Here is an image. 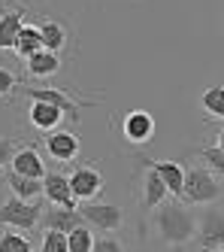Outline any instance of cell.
Listing matches in <instances>:
<instances>
[{"label":"cell","mask_w":224,"mask_h":252,"mask_svg":"<svg viewBox=\"0 0 224 252\" xmlns=\"http://www.w3.org/2000/svg\"><path fill=\"white\" fill-rule=\"evenodd\" d=\"M94 234H91V228L88 225H82V228H76L73 234H67V246H70V252H94Z\"/></svg>","instance_id":"23"},{"label":"cell","mask_w":224,"mask_h":252,"mask_svg":"<svg viewBox=\"0 0 224 252\" xmlns=\"http://www.w3.org/2000/svg\"><path fill=\"white\" fill-rule=\"evenodd\" d=\"M200 106L206 116L224 119V85H209L206 92L200 94Z\"/></svg>","instance_id":"21"},{"label":"cell","mask_w":224,"mask_h":252,"mask_svg":"<svg viewBox=\"0 0 224 252\" xmlns=\"http://www.w3.org/2000/svg\"><path fill=\"white\" fill-rule=\"evenodd\" d=\"M82 219L88 228H97V231H118L124 225V210L115 207V204H100V201H88L79 207Z\"/></svg>","instance_id":"6"},{"label":"cell","mask_w":224,"mask_h":252,"mask_svg":"<svg viewBox=\"0 0 224 252\" xmlns=\"http://www.w3.org/2000/svg\"><path fill=\"white\" fill-rule=\"evenodd\" d=\"M70 189L73 194H76V201H94V197L103 191V173L97 167H91V164H79V167H73L70 173Z\"/></svg>","instance_id":"7"},{"label":"cell","mask_w":224,"mask_h":252,"mask_svg":"<svg viewBox=\"0 0 224 252\" xmlns=\"http://www.w3.org/2000/svg\"><path fill=\"white\" fill-rule=\"evenodd\" d=\"M36 252H70V246H67V234H61V231H43Z\"/></svg>","instance_id":"24"},{"label":"cell","mask_w":224,"mask_h":252,"mask_svg":"<svg viewBox=\"0 0 224 252\" xmlns=\"http://www.w3.org/2000/svg\"><path fill=\"white\" fill-rule=\"evenodd\" d=\"M30 237L22 231H0V252H30Z\"/></svg>","instance_id":"22"},{"label":"cell","mask_w":224,"mask_h":252,"mask_svg":"<svg viewBox=\"0 0 224 252\" xmlns=\"http://www.w3.org/2000/svg\"><path fill=\"white\" fill-rule=\"evenodd\" d=\"M152 222H155V231L161 234V240L173 249L188 246L197 237V219H194V213L188 210L185 201H170V204L164 201L155 210Z\"/></svg>","instance_id":"1"},{"label":"cell","mask_w":224,"mask_h":252,"mask_svg":"<svg viewBox=\"0 0 224 252\" xmlns=\"http://www.w3.org/2000/svg\"><path fill=\"white\" fill-rule=\"evenodd\" d=\"M94 252H124V246L115 237H97L94 240Z\"/></svg>","instance_id":"28"},{"label":"cell","mask_w":224,"mask_h":252,"mask_svg":"<svg viewBox=\"0 0 224 252\" xmlns=\"http://www.w3.org/2000/svg\"><path fill=\"white\" fill-rule=\"evenodd\" d=\"M61 70V55H55V52H36L33 58H28V76L33 79H46V76H55Z\"/></svg>","instance_id":"18"},{"label":"cell","mask_w":224,"mask_h":252,"mask_svg":"<svg viewBox=\"0 0 224 252\" xmlns=\"http://www.w3.org/2000/svg\"><path fill=\"white\" fill-rule=\"evenodd\" d=\"M43 210H46V207H40V201L30 204V201H22V197L12 194V197H6V201L0 204V225L28 234V231H33L36 225H40Z\"/></svg>","instance_id":"3"},{"label":"cell","mask_w":224,"mask_h":252,"mask_svg":"<svg viewBox=\"0 0 224 252\" xmlns=\"http://www.w3.org/2000/svg\"><path fill=\"white\" fill-rule=\"evenodd\" d=\"M215 252H224V249H215Z\"/></svg>","instance_id":"30"},{"label":"cell","mask_w":224,"mask_h":252,"mask_svg":"<svg viewBox=\"0 0 224 252\" xmlns=\"http://www.w3.org/2000/svg\"><path fill=\"white\" fill-rule=\"evenodd\" d=\"M6 186L15 197H22V201H30L36 204L40 197L46 194V186H43V179H28V176H18L15 170H6Z\"/></svg>","instance_id":"15"},{"label":"cell","mask_w":224,"mask_h":252,"mask_svg":"<svg viewBox=\"0 0 224 252\" xmlns=\"http://www.w3.org/2000/svg\"><path fill=\"white\" fill-rule=\"evenodd\" d=\"M15 88H18V76L12 73V70L0 67V97H9Z\"/></svg>","instance_id":"27"},{"label":"cell","mask_w":224,"mask_h":252,"mask_svg":"<svg viewBox=\"0 0 224 252\" xmlns=\"http://www.w3.org/2000/svg\"><path fill=\"white\" fill-rule=\"evenodd\" d=\"M25 12L22 9H12V12H3L0 15V49H15L18 43V33L25 28Z\"/></svg>","instance_id":"17"},{"label":"cell","mask_w":224,"mask_h":252,"mask_svg":"<svg viewBox=\"0 0 224 252\" xmlns=\"http://www.w3.org/2000/svg\"><path fill=\"white\" fill-rule=\"evenodd\" d=\"M215 146H218V149H224V131H218V137H215Z\"/></svg>","instance_id":"29"},{"label":"cell","mask_w":224,"mask_h":252,"mask_svg":"<svg viewBox=\"0 0 224 252\" xmlns=\"http://www.w3.org/2000/svg\"><path fill=\"white\" fill-rule=\"evenodd\" d=\"M9 170H15L18 176H28V179H46V161L40 158L33 146H18V152L12 155V164Z\"/></svg>","instance_id":"11"},{"label":"cell","mask_w":224,"mask_h":252,"mask_svg":"<svg viewBox=\"0 0 224 252\" xmlns=\"http://www.w3.org/2000/svg\"><path fill=\"white\" fill-rule=\"evenodd\" d=\"M221 197V183L209 167H188L185 170V191L182 201L188 207H212Z\"/></svg>","instance_id":"2"},{"label":"cell","mask_w":224,"mask_h":252,"mask_svg":"<svg viewBox=\"0 0 224 252\" xmlns=\"http://www.w3.org/2000/svg\"><path fill=\"white\" fill-rule=\"evenodd\" d=\"M121 134L127 143H134V146H142L155 137V119L152 113L145 110H130L124 119H121Z\"/></svg>","instance_id":"8"},{"label":"cell","mask_w":224,"mask_h":252,"mask_svg":"<svg viewBox=\"0 0 224 252\" xmlns=\"http://www.w3.org/2000/svg\"><path fill=\"white\" fill-rule=\"evenodd\" d=\"M197 246L203 252L224 249V210L206 207L197 219Z\"/></svg>","instance_id":"4"},{"label":"cell","mask_w":224,"mask_h":252,"mask_svg":"<svg viewBox=\"0 0 224 252\" xmlns=\"http://www.w3.org/2000/svg\"><path fill=\"white\" fill-rule=\"evenodd\" d=\"M15 152H18V143L12 137H0V170H9Z\"/></svg>","instance_id":"26"},{"label":"cell","mask_w":224,"mask_h":252,"mask_svg":"<svg viewBox=\"0 0 224 252\" xmlns=\"http://www.w3.org/2000/svg\"><path fill=\"white\" fill-rule=\"evenodd\" d=\"M40 28V37H43V49L46 52H55V55H58V52L67 46V28L61 25V22H55V19H46L43 25H36Z\"/></svg>","instance_id":"19"},{"label":"cell","mask_w":224,"mask_h":252,"mask_svg":"<svg viewBox=\"0 0 224 252\" xmlns=\"http://www.w3.org/2000/svg\"><path fill=\"white\" fill-rule=\"evenodd\" d=\"M197 155L206 161V167L212 173H218V179H224V149H218V146H203Z\"/></svg>","instance_id":"25"},{"label":"cell","mask_w":224,"mask_h":252,"mask_svg":"<svg viewBox=\"0 0 224 252\" xmlns=\"http://www.w3.org/2000/svg\"><path fill=\"white\" fill-rule=\"evenodd\" d=\"M25 94L30 100H43V103H52L70 119H79V110L85 106H94V100H73L64 88H49V85H25Z\"/></svg>","instance_id":"5"},{"label":"cell","mask_w":224,"mask_h":252,"mask_svg":"<svg viewBox=\"0 0 224 252\" xmlns=\"http://www.w3.org/2000/svg\"><path fill=\"white\" fill-rule=\"evenodd\" d=\"M43 146H46L49 158H55V161H73L79 155V137L73 131H52L43 140Z\"/></svg>","instance_id":"12"},{"label":"cell","mask_w":224,"mask_h":252,"mask_svg":"<svg viewBox=\"0 0 224 252\" xmlns=\"http://www.w3.org/2000/svg\"><path fill=\"white\" fill-rule=\"evenodd\" d=\"M167 186L164 179L158 176V170L152 164H145V176H142V210H158L167 201Z\"/></svg>","instance_id":"13"},{"label":"cell","mask_w":224,"mask_h":252,"mask_svg":"<svg viewBox=\"0 0 224 252\" xmlns=\"http://www.w3.org/2000/svg\"><path fill=\"white\" fill-rule=\"evenodd\" d=\"M28 119H30V125H33L36 131H43V134H52V131H55V128L61 125L64 113L58 110V106H52V103L33 100V103H30V113H28Z\"/></svg>","instance_id":"14"},{"label":"cell","mask_w":224,"mask_h":252,"mask_svg":"<svg viewBox=\"0 0 224 252\" xmlns=\"http://www.w3.org/2000/svg\"><path fill=\"white\" fill-rule=\"evenodd\" d=\"M15 52L18 58H33L36 52H43V37H40V28L36 25H25L22 33H18V43H15Z\"/></svg>","instance_id":"20"},{"label":"cell","mask_w":224,"mask_h":252,"mask_svg":"<svg viewBox=\"0 0 224 252\" xmlns=\"http://www.w3.org/2000/svg\"><path fill=\"white\" fill-rule=\"evenodd\" d=\"M148 164L158 170V176L164 179L167 191L182 201V191H185V167L179 164V161H148Z\"/></svg>","instance_id":"16"},{"label":"cell","mask_w":224,"mask_h":252,"mask_svg":"<svg viewBox=\"0 0 224 252\" xmlns=\"http://www.w3.org/2000/svg\"><path fill=\"white\" fill-rule=\"evenodd\" d=\"M43 186H46V201L52 207H64V210H79V201H76V194H73L70 189V176L67 173H46L43 179Z\"/></svg>","instance_id":"9"},{"label":"cell","mask_w":224,"mask_h":252,"mask_svg":"<svg viewBox=\"0 0 224 252\" xmlns=\"http://www.w3.org/2000/svg\"><path fill=\"white\" fill-rule=\"evenodd\" d=\"M40 225H43L46 231H61V234H73L76 228H82V225H85V219H82V213H79V210L49 207V210H43V219H40Z\"/></svg>","instance_id":"10"}]
</instances>
